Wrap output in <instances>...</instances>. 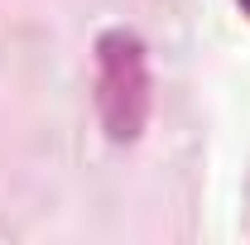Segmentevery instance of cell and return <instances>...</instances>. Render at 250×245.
Wrapping results in <instances>:
<instances>
[{
  "label": "cell",
  "instance_id": "1",
  "mask_svg": "<svg viewBox=\"0 0 250 245\" xmlns=\"http://www.w3.org/2000/svg\"><path fill=\"white\" fill-rule=\"evenodd\" d=\"M96 116L116 144H130L149 121V58L140 34L106 29L96 39Z\"/></svg>",
  "mask_w": 250,
  "mask_h": 245
}]
</instances>
